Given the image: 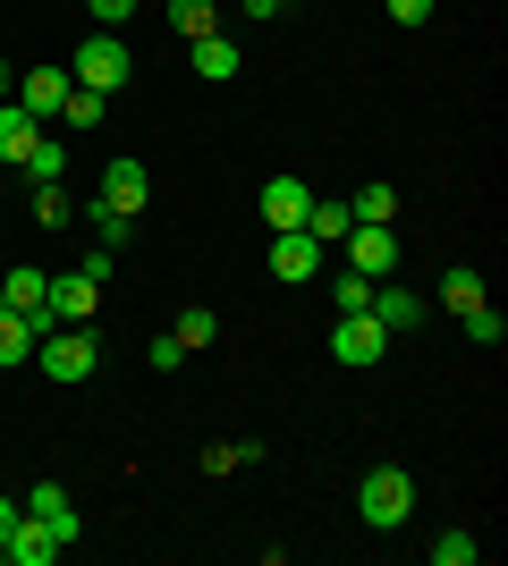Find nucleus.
I'll use <instances>...</instances> for the list:
<instances>
[{"mask_svg": "<svg viewBox=\"0 0 508 566\" xmlns=\"http://www.w3.org/2000/svg\"><path fill=\"white\" fill-rule=\"evenodd\" d=\"M43 287H51V271H0V313H34L43 322Z\"/></svg>", "mask_w": 508, "mask_h": 566, "instance_id": "nucleus-16", "label": "nucleus"}, {"mask_svg": "<svg viewBox=\"0 0 508 566\" xmlns=\"http://www.w3.org/2000/svg\"><path fill=\"white\" fill-rule=\"evenodd\" d=\"M440 305L475 313V305H484V271H440Z\"/></svg>", "mask_w": 508, "mask_h": 566, "instance_id": "nucleus-23", "label": "nucleus"}, {"mask_svg": "<svg viewBox=\"0 0 508 566\" xmlns=\"http://www.w3.org/2000/svg\"><path fill=\"white\" fill-rule=\"evenodd\" d=\"M69 85H76L69 69H25V76H18V102H25V111H34V118H60V102H69Z\"/></svg>", "mask_w": 508, "mask_h": 566, "instance_id": "nucleus-13", "label": "nucleus"}, {"mask_svg": "<svg viewBox=\"0 0 508 566\" xmlns=\"http://www.w3.org/2000/svg\"><path fill=\"white\" fill-rule=\"evenodd\" d=\"M458 322H466V338H475V347H500V338H508V322H500V305H491V296H484L475 313H458Z\"/></svg>", "mask_w": 508, "mask_h": 566, "instance_id": "nucleus-28", "label": "nucleus"}, {"mask_svg": "<svg viewBox=\"0 0 508 566\" xmlns=\"http://www.w3.org/2000/svg\"><path fill=\"white\" fill-rule=\"evenodd\" d=\"M9 94H18V85H9V60H0V102H9Z\"/></svg>", "mask_w": 508, "mask_h": 566, "instance_id": "nucleus-35", "label": "nucleus"}, {"mask_svg": "<svg viewBox=\"0 0 508 566\" xmlns=\"http://www.w3.org/2000/svg\"><path fill=\"white\" fill-rule=\"evenodd\" d=\"M331 305L339 313H364V305H373V280H364V271H331Z\"/></svg>", "mask_w": 508, "mask_h": 566, "instance_id": "nucleus-27", "label": "nucleus"}, {"mask_svg": "<svg viewBox=\"0 0 508 566\" xmlns=\"http://www.w3.org/2000/svg\"><path fill=\"white\" fill-rule=\"evenodd\" d=\"M34 338H43V322H34V313H0V373L34 364Z\"/></svg>", "mask_w": 508, "mask_h": 566, "instance_id": "nucleus-17", "label": "nucleus"}, {"mask_svg": "<svg viewBox=\"0 0 508 566\" xmlns=\"http://www.w3.org/2000/svg\"><path fill=\"white\" fill-rule=\"evenodd\" d=\"M390 355V331L373 322V313H339V331H331V364H348V373H373Z\"/></svg>", "mask_w": 508, "mask_h": 566, "instance_id": "nucleus-5", "label": "nucleus"}, {"mask_svg": "<svg viewBox=\"0 0 508 566\" xmlns=\"http://www.w3.org/2000/svg\"><path fill=\"white\" fill-rule=\"evenodd\" d=\"M9 524H18V499H0V542H9Z\"/></svg>", "mask_w": 508, "mask_h": 566, "instance_id": "nucleus-34", "label": "nucleus"}, {"mask_svg": "<svg viewBox=\"0 0 508 566\" xmlns=\"http://www.w3.org/2000/svg\"><path fill=\"white\" fill-rule=\"evenodd\" d=\"M348 212H356L364 229H390V220H398V187H364L356 203H348Z\"/></svg>", "mask_w": 508, "mask_h": 566, "instance_id": "nucleus-25", "label": "nucleus"}, {"mask_svg": "<svg viewBox=\"0 0 508 566\" xmlns=\"http://www.w3.org/2000/svg\"><path fill=\"white\" fill-rule=\"evenodd\" d=\"M25 178H34V187H51V178H69V144H60V136H34V153H25Z\"/></svg>", "mask_w": 508, "mask_h": 566, "instance_id": "nucleus-18", "label": "nucleus"}, {"mask_svg": "<svg viewBox=\"0 0 508 566\" xmlns=\"http://www.w3.org/2000/svg\"><path fill=\"white\" fill-rule=\"evenodd\" d=\"M169 25H178V34H220V0H169Z\"/></svg>", "mask_w": 508, "mask_h": 566, "instance_id": "nucleus-20", "label": "nucleus"}, {"mask_svg": "<svg viewBox=\"0 0 508 566\" xmlns=\"http://www.w3.org/2000/svg\"><path fill=\"white\" fill-rule=\"evenodd\" d=\"M102 111H111V94H94V85H69V102H60V118H69L76 136H85V127H102Z\"/></svg>", "mask_w": 508, "mask_h": 566, "instance_id": "nucleus-21", "label": "nucleus"}, {"mask_svg": "<svg viewBox=\"0 0 508 566\" xmlns=\"http://www.w3.org/2000/svg\"><path fill=\"white\" fill-rule=\"evenodd\" d=\"M127 69H136V60H127V43L111 34V25H94V34L76 43V85H94V94H120Z\"/></svg>", "mask_w": 508, "mask_h": 566, "instance_id": "nucleus-3", "label": "nucleus"}, {"mask_svg": "<svg viewBox=\"0 0 508 566\" xmlns=\"http://www.w3.org/2000/svg\"><path fill=\"white\" fill-rule=\"evenodd\" d=\"M195 76H204V85H229V76H238L246 69V60H238V43H229V34H195Z\"/></svg>", "mask_w": 508, "mask_h": 566, "instance_id": "nucleus-15", "label": "nucleus"}, {"mask_svg": "<svg viewBox=\"0 0 508 566\" xmlns=\"http://www.w3.org/2000/svg\"><path fill=\"white\" fill-rule=\"evenodd\" d=\"M34 136H43V118L25 111L18 94H9V102H0V169H18L25 153H34Z\"/></svg>", "mask_w": 508, "mask_h": 566, "instance_id": "nucleus-12", "label": "nucleus"}, {"mask_svg": "<svg viewBox=\"0 0 508 566\" xmlns=\"http://www.w3.org/2000/svg\"><path fill=\"white\" fill-rule=\"evenodd\" d=\"M475 558H484L475 533H440V542H433V566H475Z\"/></svg>", "mask_w": 508, "mask_h": 566, "instance_id": "nucleus-29", "label": "nucleus"}, {"mask_svg": "<svg viewBox=\"0 0 508 566\" xmlns=\"http://www.w3.org/2000/svg\"><path fill=\"white\" fill-rule=\"evenodd\" d=\"M169 338H178V347H212V338H220V313L212 305H187V313H178V331H169Z\"/></svg>", "mask_w": 508, "mask_h": 566, "instance_id": "nucleus-22", "label": "nucleus"}, {"mask_svg": "<svg viewBox=\"0 0 508 566\" xmlns=\"http://www.w3.org/2000/svg\"><path fill=\"white\" fill-rule=\"evenodd\" d=\"M0 549H9V566H51L69 542H60L43 516H25V507H18V524H9V542H0Z\"/></svg>", "mask_w": 508, "mask_h": 566, "instance_id": "nucleus-10", "label": "nucleus"}, {"mask_svg": "<svg viewBox=\"0 0 508 566\" xmlns=\"http://www.w3.org/2000/svg\"><path fill=\"white\" fill-rule=\"evenodd\" d=\"M348 229H356V212H348V203H322V195H314V212H305V237H314V245H339Z\"/></svg>", "mask_w": 508, "mask_h": 566, "instance_id": "nucleus-19", "label": "nucleus"}, {"mask_svg": "<svg viewBox=\"0 0 508 566\" xmlns=\"http://www.w3.org/2000/svg\"><path fill=\"white\" fill-rule=\"evenodd\" d=\"M85 220H94V245H102V254H120L127 237H136V220H127V212H102V203H85Z\"/></svg>", "mask_w": 508, "mask_h": 566, "instance_id": "nucleus-26", "label": "nucleus"}, {"mask_svg": "<svg viewBox=\"0 0 508 566\" xmlns=\"http://www.w3.org/2000/svg\"><path fill=\"white\" fill-rule=\"evenodd\" d=\"M25 516H43L60 542H85V516H76V499L60 491V482H34V491H25Z\"/></svg>", "mask_w": 508, "mask_h": 566, "instance_id": "nucleus-11", "label": "nucleus"}, {"mask_svg": "<svg viewBox=\"0 0 508 566\" xmlns=\"http://www.w3.org/2000/svg\"><path fill=\"white\" fill-rule=\"evenodd\" d=\"M145 195H153V169H145V161H127V153H120V161L102 169L94 203H102V212H127V220H136V212H145Z\"/></svg>", "mask_w": 508, "mask_h": 566, "instance_id": "nucleus-6", "label": "nucleus"}, {"mask_svg": "<svg viewBox=\"0 0 508 566\" xmlns=\"http://www.w3.org/2000/svg\"><path fill=\"white\" fill-rule=\"evenodd\" d=\"M339 245H348V271H364V280H390V271H398V237H390V229H364V220H356Z\"/></svg>", "mask_w": 508, "mask_h": 566, "instance_id": "nucleus-9", "label": "nucleus"}, {"mask_svg": "<svg viewBox=\"0 0 508 566\" xmlns=\"http://www.w3.org/2000/svg\"><path fill=\"white\" fill-rule=\"evenodd\" d=\"M364 313H373V322L398 338V331H415V322H424V296H407V287H390V280H373V305H364Z\"/></svg>", "mask_w": 508, "mask_h": 566, "instance_id": "nucleus-14", "label": "nucleus"}, {"mask_svg": "<svg viewBox=\"0 0 508 566\" xmlns=\"http://www.w3.org/2000/svg\"><path fill=\"white\" fill-rule=\"evenodd\" d=\"M255 203H263V220H271V229H305V212H314V187L280 169V178H263V195H255Z\"/></svg>", "mask_w": 508, "mask_h": 566, "instance_id": "nucleus-8", "label": "nucleus"}, {"mask_svg": "<svg viewBox=\"0 0 508 566\" xmlns=\"http://www.w3.org/2000/svg\"><path fill=\"white\" fill-rule=\"evenodd\" d=\"M322 254H331V245H314V237L305 229H271V280H322Z\"/></svg>", "mask_w": 508, "mask_h": 566, "instance_id": "nucleus-7", "label": "nucleus"}, {"mask_svg": "<svg viewBox=\"0 0 508 566\" xmlns=\"http://www.w3.org/2000/svg\"><path fill=\"white\" fill-rule=\"evenodd\" d=\"M407 516H415V473L373 465V473L356 482V524H373V533H398Z\"/></svg>", "mask_w": 508, "mask_h": 566, "instance_id": "nucleus-2", "label": "nucleus"}, {"mask_svg": "<svg viewBox=\"0 0 508 566\" xmlns=\"http://www.w3.org/2000/svg\"><path fill=\"white\" fill-rule=\"evenodd\" d=\"M94 364H102L94 322H60V331L34 338V373L43 380H94Z\"/></svg>", "mask_w": 508, "mask_h": 566, "instance_id": "nucleus-1", "label": "nucleus"}, {"mask_svg": "<svg viewBox=\"0 0 508 566\" xmlns=\"http://www.w3.org/2000/svg\"><path fill=\"white\" fill-rule=\"evenodd\" d=\"M382 9H390L398 25H424V18H433V0H382Z\"/></svg>", "mask_w": 508, "mask_h": 566, "instance_id": "nucleus-32", "label": "nucleus"}, {"mask_svg": "<svg viewBox=\"0 0 508 566\" xmlns=\"http://www.w3.org/2000/svg\"><path fill=\"white\" fill-rule=\"evenodd\" d=\"M85 9H94V25H111V34H120V25L136 18V9H145V0H85Z\"/></svg>", "mask_w": 508, "mask_h": 566, "instance_id": "nucleus-31", "label": "nucleus"}, {"mask_svg": "<svg viewBox=\"0 0 508 566\" xmlns=\"http://www.w3.org/2000/svg\"><path fill=\"white\" fill-rule=\"evenodd\" d=\"M145 364H153V373H178V364H187V347H178V338H145Z\"/></svg>", "mask_w": 508, "mask_h": 566, "instance_id": "nucleus-30", "label": "nucleus"}, {"mask_svg": "<svg viewBox=\"0 0 508 566\" xmlns=\"http://www.w3.org/2000/svg\"><path fill=\"white\" fill-rule=\"evenodd\" d=\"M280 9H289V0H246V18H280Z\"/></svg>", "mask_w": 508, "mask_h": 566, "instance_id": "nucleus-33", "label": "nucleus"}, {"mask_svg": "<svg viewBox=\"0 0 508 566\" xmlns=\"http://www.w3.org/2000/svg\"><path fill=\"white\" fill-rule=\"evenodd\" d=\"M34 220H43V229H69V220H76V195L60 187V178H51V187H34Z\"/></svg>", "mask_w": 508, "mask_h": 566, "instance_id": "nucleus-24", "label": "nucleus"}, {"mask_svg": "<svg viewBox=\"0 0 508 566\" xmlns=\"http://www.w3.org/2000/svg\"><path fill=\"white\" fill-rule=\"evenodd\" d=\"M102 313V280L94 271H51V287H43V322L60 331V322H94Z\"/></svg>", "mask_w": 508, "mask_h": 566, "instance_id": "nucleus-4", "label": "nucleus"}]
</instances>
